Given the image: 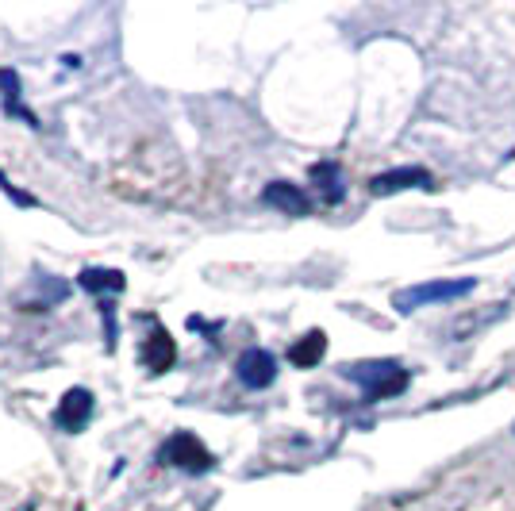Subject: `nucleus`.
<instances>
[{"label": "nucleus", "mask_w": 515, "mask_h": 511, "mask_svg": "<svg viewBox=\"0 0 515 511\" xmlns=\"http://www.w3.org/2000/svg\"><path fill=\"white\" fill-rule=\"evenodd\" d=\"M177 177H181V166H177L173 146L150 143L127 154V162L116 170V189L135 200H173Z\"/></svg>", "instance_id": "nucleus-1"}, {"label": "nucleus", "mask_w": 515, "mask_h": 511, "mask_svg": "<svg viewBox=\"0 0 515 511\" xmlns=\"http://www.w3.org/2000/svg\"><path fill=\"white\" fill-rule=\"evenodd\" d=\"M343 377L362 389V396H366L369 404H377V400H393V396H400V392L408 389V381H412V373H408L400 362H393V358L343 365Z\"/></svg>", "instance_id": "nucleus-2"}, {"label": "nucleus", "mask_w": 515, "mask_h": 511, "mask_svg": "<svg viewBox=\"0 0 515 511\" xmlns=\"http://www.w3.org/2000/svg\"><path fill=\"white\" fill-rule=\"evenodd\" d=\"M477 289V277H446V281H423V285H412V289H400L393 296V308L400 316H412L416 308H427V304H450V300H462L469 292Z\"/></svg>", "instance_id": "nucleus-3"}, {"label": "nucleus", "mask_w": 515, "mask_h": 511, "mask_svg": "<svg viewBox=\"0 0 515 511\" xmlns=\"http://www.w3.org/2000/svg\"><path fill=\"white\" fill-rule=\"evenodd\" d=\"M158 462L173 465V469H185V473H208V469H216L212 450L193 431H173L162 442V450H158Z\"/></svg>", "instance_id": "nucleus-4"}, {"label": "nucleus", "mask_w": 515, "mask_h": 511, "mask_svg": "<svg viewBox=\"0 0 515 511\" xmlns=\"http://www.w3.org/2000/svg\"><path fill=\"white\" fill-rule=\"evenodd\" d=\"M235 377L243 381L246 389H270L277 381V358L270 350H262V346H250L235 362Z\"/></svg>", "instance_id": "nucleus-5"}, {"label": "nucleus", "mask_w": 515, "mask_h": 511, "mask_svg": "<svg viewBox=\"0 0 515 511\" xmlns=\"http://www.w3.org/2000/svg\"><path fill=\"white\" fill-rule=\"evenodd\" d=\"M139 362L147 365L154 377H158V373H170L173 362H177V342H173L170 331H166L162 323H154V319H150V335L143 339V346H139Z\"/></svg>", "instance_id": "nucleus-6"}, {"label": "nucleus", "mask_w": 515, "mask_h": 511, "mask_svg": "<svg viewBox=\"0 0 515 511\" xmlns=\"http://www.w3.org/2000/svg\"><path fill=\"white\" fill-rule=\"evenodd\" d=\"M404 189H435V177H431V170H423V166H400V170L377 173L369 181V193L373 196H396L404 193Z\"/></svg>", "instance_id": "nucleus-7"}, {"label": "nucleus", "mask_w": 515, "mask_h": 511, "mask_svg": "<svg viewBox=\"0 0 515 511\" xmlns=\"http://www.w3.org/2000/svg\"><path fill=\"white\" fill-rule=\"evenodd\" d=\"M89 419H93V392L89 389H70L62 400H58V412H54V423L62 427V431H85L89 427Z\"/></svg>", "instance_id": "nucleus-8"}, {"label": "nucleus", "mask_w": 515, "mask_h": 511, "mask_svg": "<svg viewBox=\"0 0 515 511\" xmlns=\"http://www.w3.org/2000/svg\"><path fill=\"white\" fill-rule=\"evenodd\" d=\"M262 204H270V208L285 212V216H308V212H312L308 196L300 193L296 185H289V181H270V185L262 189Z\"/></svg>", "instance_id": "nucleus-9"}, {"label": "nucleus", "mask_w": 515, "mask_h": 511, "mask_svg": "<svg viewBox=\"0 0 515 511\" xmlns=\"http://www.w3.org/2000/svg\"><path fill=\"white\" fill-rule=\"evenodd\" d=\"M323 354H327V335H323V331H308L304 339H296L293 346H289V362H293L296 369H316V365L323 362Z\"/></svg>", "instance_id": "nucleus-10"}, {"label": "nucleus", "mask_w": 515, "mask_h": 511, "mask_svg": "<svg viewBox=\"0 0 515 511\" xmlns=\"http://www.w3.org/2000/svg\"><path fill=\"white\" fill-rule=\"evenodd\" d=\"M312 181H316L319 196H323L327 204H343V196H346L343 170H339L335 162H316V166H312Z\"/></svg>", "instance_id": "nucleus-11"}, {"label": "nucleus", "mask_w": 515, "mask_h": 511, "mask_svg": "<svg viewBox=\"0 0 515 511\" xmlns=\"http://www.w3.org/2000/svg\"><path fill=\"white\" fill-rule=\"evenodd\" d=\"M77 285L85 292H123L127 289V277H123L120 269H81V277H77Z\"/></svg>", "instance_id": "nucleus-12"}, {"label": "nucleus", "mask_w": 515, "mask_h": 511, "mask_svg": "<svg viewBox=\"0 0 515 511\" xmlns=\"http://www.w3.org/2000/svg\"><path fill=\"white\" fill-rule=\"evenodd\" d=\"M0 97H8V104H4L8 112H16L20 120H27V123H31V127H35V116H31V112H24V108L16 104V100H20V73L0 70Z\"/></svg>", "instance_id": "nucleus-13"}, {"label": "nucleus", "mask_w": 515, "mask_h": 511, "mask_svg": "<svg viewBox=\"0 0 515 511\" xmlns=\"http://www.w3.org/2000/svg\"><path fill=\"white\" fill-rule=\"evenodd\" d=\"M504 312H508V308H504V304H496L489 316H481V312H477V316H462L458 323H454V327H450V335H454L458 342H466L469 335L477 331V327H489V323H496V319L504 316Z\"/></svg>", "instance_id": "nucleus-14"}, {"label": "nucleus", "mask_w": 515, "mask_h": 511, "mask_svg": "<svg viewBox=\"0 0 515 511\" xmlns=\"http://www.w3.org/2000/svg\"><path fill=\"white\" fill-rule=\"evenodd\" d=\"M0 193L8 196V200H12V204H20V208H35V204H39V200H35V196L20 193V189H16V185H12V181H8V177H4V173H0Z\"/></svg>", "instance_id": "nucleus-15"}, {"label": "nucleus", "mask_w": 515, "mask_h": 511, "mask_svg": "<svg viewBox=\"0 0 515 511\" xmlns=\"http://www.w3.org/2000/svg\"><path fill=\"white\" fill-rule=\"evenodd\" d=\"M16 511H31V504H24V508H16Z\"/></svg>", "instance_id": "nucleus-16"}]
</instances>
